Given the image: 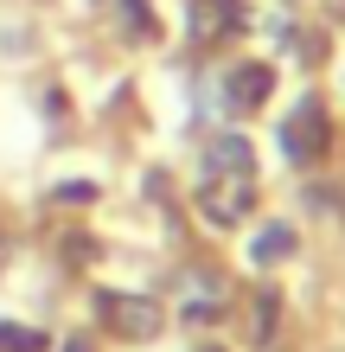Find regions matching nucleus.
Returning a JSON list of instances; mask_svg holds the SVG:
<instances>
[{"mask_svg": "<svg viewBox=\"0 0 345 352\" xmlns=\"http://www.w3.org/2000/svg\"><path fill=\"white\" fill-rule=\"evenodd\" d=\"M250 205H256V186L250 179H217L211 173V186L198 192V212H205L211 224H243V218H250Z\"/></svg>", "mask_w": 345, "mask_h": 352, "instance_id": "1", "label": "nucleus"}, {"mask_svg": "<svg viewBox=\"0 0 345 352\" xmlns=\"http://www.w3.org/2000/svg\"><path fill=\"white\" fill-rule=\"evenodd\" d=\"M281 148H288V160H320L326 154V116H320V102H300L281 122Z\"/></svg>", "mask_w": 345, "mask_h": 352, "instance_id": "2", "label": "nucleus"}, {"mask_svg": "<svg viewBox=\"0 0 345 352\" xmlns=\"http://www.w3.org/2000/svg\"><path fill=\"white\" fill-rule=\"evenodd\" d=\"M103 320H115L128 340H154L160 333V307L141 295H103Z\"/></svg>", "mask_w": 345, "mask_h": 352, "instance_id": "3", "label": "nucleus"}, {"mask_svg": "<svg viewBox=\"0 0 345 352\" xmlns=\"http://www.w3.org/2000/svg\"><path fill=\"white\" fill-rule=\"evenodd\" d=\"M205 167L217 179H250L256 173V154H250V141H243V135H217L211 148H205Z\"/></svg>", "mask_w": 345, "mask_h": 352, "instance_id": "4", "label": "nucleus"}, {"mask_svg": "<svg viewBox=\"0 0 345 352\" xmlns=\"http://www.w3.org/2000/svg\"><path fill=\"white\" fill-rule=\"evenodd\" d=\"M269 90H275V71H269V65H237V71L224 77V96L237 102V109H262Z\"/></svg>", "mask_w": 345, "mask_h": 352, "instance_id": "5", "label": "nucleus"}, {"mask_svg": "<svg viewBox=\"0 0 345 352\" xmlns=\"http://www.w3.org/2000/svg\"><path fill=\"white\" fill-rule=\"evenodd\" d=\"M288 250H294V231H288V224H269V231H256V243H250L256 263H281Z\"/></svg>", "mask_w": 345, "mask_h": 352, "instance_id": "6", "label": "nucleus"}, {"mask_svg": "<svg viewBox=\"0 0 345 352\" xmlns=\"http://www.w3.org/2000/svg\"><path fill=\"white\" fill-rule=\"evenodd\" d=\"M0 352H38V333L32 327H0Z\"/></svg>", "mask_w": 345, "mask_h": 352, "instance_id": "7", "label": "nucleus"}, {"mask_svg": "<svg viewBox=\"0 0 345 352\" xmlns=\"http://www.w3.org/2000/svg\"><path fill=\"white\" fill-rule=\"evenodd\" d=\"M121 13H128V32H147V0H121Z\"/></svg>", "mask_w": 345, "mask_h": 352, "instance_id": "8", "label": "nucleus"}, {"mask_svg": "<svg viewBox=\"0 0 345 352\" xmlns=\"http://www.w3.org/2000/svg\"><path fill=\"white\" fill-rule=\"evenodd\" d=\"M64 352H90V340H71V346H64Z\"/></svg>", "mask_w": 345, "mask_h": 352, "instance_id": "9", "label": "nucleus"}, {"mask_svg": "<svg viewBox=\"0 0 345 352\" xmlns=\"http://www.w3.org/2000/svg\"><path fill=\"white\" fill-rule=\"evenodd\" d=\"M217 7H224V13H237V7H243V0H217Z\"/></svg>", "mask_w": 345, "mask_h": 352, "instance_id": "10", "label": "nucleus"}, {"mask_svg": "<svg viewBox=\"0 0 345 352\" xmlns=\"http://www.w3.org/2000/svg\"><path fill=\"white\" fill-rule=\"evenodd\" d=\"M198 352H217V346H198Z\"/></svg>", "mask_w": 345, "mask_h": 352, "instance_id": "11", "label": "nucleus"}]
</instances>
